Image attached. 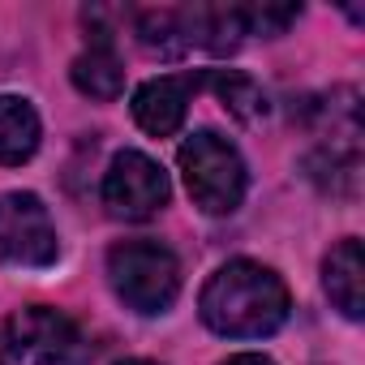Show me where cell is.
<instances>
[{"label": "cell", "instance_id": "6da1fadb", "mask_svg": "<svg viewBox=\"0 0 365 365\" xmlns=\"http://www.w3.org/2000/svg\"><path fill=\"white\" fill-rule=\"evenodd\" d=\"M198 309H202V322L215 335L262 339V335H275L288 322L292 297H288V284L271 267L237 258V262H224L207 279V288L198 297Z\"/></svg>", "mask_w": 365, "mask_h": 365}, {"label": "cell", "instance_id": "7a4b0ae2", "mask_svg": "<svg viewBox=\"0 0 365 365\" xmlns=\"http://www.w3.org/2000/svg\"><path fill=\"white\" fill-rule=\"evenodd\" d=\"M108 279L112 292L133 314H168L180 297V262L168 245L138 237L108 250Z\"/></svg>", "mask_w": 365, "mask_h": 365}, {"label": "cell", "instance_id": "3957f363", "mask_svg": "<svg viewBox=\"0 0 365 365\" xmlns=\"http://www.w3.org/2000/svg\"><path fill=\"white\" fill-rule=\"evenodd\" d=\"M176 163H180V176H185L194 207H202L207 215H232L241 207L250 176H245L241 150L228 138H220L215 129H202L180 142Z\"/></svg>", "mask_w": 365, "mask_h": 365}, {"label": "cell", "instance_id": "277c9868", "mask_svg": "<svg viewBox=\"0 0 365 365\" xmlns=\"http://www.w3.org/2000/svg\"><path fill=\"white\" fill-rule=\"evenodd\" d=\"M61 254L56 224L35 194L0 198V258L9 267H52Z\"/></svg>", "mask_w": 365, "mask_h": 365}, {"label": "cell", "instance_id": "5b68a950", "mask_svg": "<svg viewBox=\"0 0 365 365\" xmlns=\"http://www.w3.org/2000/svg\"><path fill=\"white\" fill-rule=\"evenodd\" d=\"M5 352L22 365H69L78 352V327L52 305H26L5 322Z\"/></svg>", "mask_w": 365, "mask_h": 365}, {"label": "cell", "instance_id": "8992f818", "mask_svg": "<svg viewBox=\"0 0 365 365\" xmlns=\"http://www.w3.org/2000/svg\"><path fill=\"white\" fill-rule=\"evenodd\" d=\"M168 202V172L142 155V150H120L112 155L103 172V207L112 220H150Z\"/></svg>", "mask_w": 365, "mask_h": 365}, {"label": "cell", "instance_id": "52a82bcc", "mask_svg": "<svg viewBox=\"0 0 365 365\" xmlns=\"http://www.w3.org/2000/svg\"><path fill=\"white\" fill-rule=\"evenodd\" d=\"M202 78L198 73H163L150 78L133 91V120L150 133V138H172L180 125H185L190 99L198 95Z\"/></svg>", "mask_w": 365, "mask_h": 365}, {"label": "cell", "instance_id": "ba28073f", "mask_svg": "<svg viewBox=\"0 0 365 365\" xmlns=\"http://www.w3.org/2000/svg\"><path fill=\"white\" fill-rule=\"evenodd\" d=\"M322 284H327V297L331 305L344 314V318H361L365 314V254H361V241L356 237H344L327 262H322Z\"/></svg>", "mask_w": 365, "mask_h": 365}, {"label": "cell", "instance_id": "9c48e42d", "mask_svg": "<svg viewBox=\"0 0 365 365\" xmlns=\"http://www.w3.org/2000/svg\"><path fill=\"white\" fill-rule=\"evenodd\" d=\"M43 125L39 112L22 99V95H0V163L18 168L39 150Z\"/></svg>", "mask_w": 365, "mask_h": 365}, {"label": "cell", "instance_id": "30bf717a", "mask_svg": "<svg viewBox=\"0 0 365 365\" xmlns=\"http://www.w3.org/2000/svg\"><path fill=\"white\" fill-rule=\"evenodd\" d=\"M69 73H73V86H78L82 95L99 99V103H112V99L125 91V65H120V56L112 52V43H95L91 52H82Z\"/></svg>", "mask_w": 365, "mask_h": 365}, {"label": "cell", "instance_id": "8fae6325", "mask_svg": "<svg viewBox=\"0 0 365 365\" xmlns=\"http://www.w3.org/2000/svg\"><path fill=\"white\" fill-rule=\"evenodd\" d=\"M202 82L220 95V103H224L241 125L267 120V95H262V86H258L250 73H241V69H211Z\"/></svg>", "mask_w": 365, "mask_h": 365}, {"label": "cell", "instance_id": "7c38bea8", "mask_svg": "<svg viewBox=\"0 0 365 365\" xmlns=\"http://www.w3.org/2000/svg\"><path fill=\"white\" fill-rule=\"evenodd\" d=\"M138 43L146 52H159L163 61L180 56L190 48L185 9H146V14H138Z\"/></svg>", "mask_w": 365, "mask_h": 365}, {"label": "cell", "instance_id": "4fadbf2b", "mask_svg": "<svg viewBox=\"0 0 365 365\" xmlns=\"http://www.w3.org/2000/svg\"><path fill=\"white\" fill-rule=\"evenodd\" d=\"M241 14H245V31L250 35H284L288 31V22H297V5H241Z\"/></svg>", "mask_w": 365, "mask_h": 365}, {"label": "cell", "instance_id": "5bb4252c", "mask_svg": "<svg viewBox=\"0 0 365 365\" xmlns=\"http://www.w3.org/2000/svg\"><path fill=\"white\" fill-rule=\"evenodd\" d=\"M224 365H275V361L262 356V352H237V356H228Z\"/></svg>", "mask_w": 365, "mask_h": 365}, {"label": "cell", "instance_id": "9a60e30c", "mask_svg": "<svg viewBox=\"0 0 365 365\" xmlns=\"http://www.w3.org/2000/svg\"><path fill=\"white\" fill-rule=\"evenodd\" d=\"M0 365H9V352H5V344H0Z\"/></svg>", "mask_w": 365, "mask_h": 365}, {"label": "cell", "instance_id": "2e32d148", "mask_svg": "<svg viewBox=\"0 0 365 365\" xmlns=\"http://www.w3.org/2000/svg\"><path fill=\"white\" fill-rule=\"evenodd\" d=\"M120 365H155V361H120Z\"/></svg>", "mask_w": 365, "mask_h": 365}]
</instances>
